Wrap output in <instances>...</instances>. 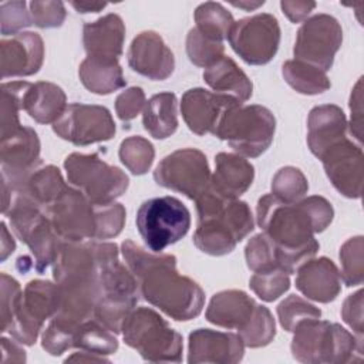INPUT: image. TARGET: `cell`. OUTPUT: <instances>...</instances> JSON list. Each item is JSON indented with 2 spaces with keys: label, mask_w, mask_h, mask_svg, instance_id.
I'll list each match as a JSON object with an SVG mask.
<instances>
[{
  "label": "cell",
  "mask_w": 364,
  "mask_h": 364,
  "mask_svg": "<svg viewBox=\"0 0 364 364\" xmlns=\"http://www.w3.org/2000/svg\"><path fill=\"white\" fill-rule=\"evenodd\" d=\"M80 324L54 316L41 336L43 348L51 355H61L74 347L75 334Z\"/></svg>",
  "instance_id": "cell-41"
},
{
  "label": "cell",
  "mask_w": 364,
  "mask_h": 364,
  "mask_svg": "<svg viewBox=\"0 0 364 364\" xmlns=\"http://www.w3.org/2000/svg\"><path fill=\"white\" fill-rule=\"evenodd\" d=\"M309 191L304 173L294 166L280 168L272 181V193L286 203L299 202Z\"/></svg>",
  "instance_id": "cell-40"
},
{
  "label": "cell",
  "mask_w": 364,
  "mask_h": 364,
  "mask_svg": "<svg viewBox=\"0 0 364 364\" xmlns=\"http://www.w3.org/2000/svg\"><path fill=\"white\" fill-rule=\"evenodd\" d=\"M230 4L233 7H239V9H243L246 11H252V10H256L257 7L263 6L264 1H230Z\"/></svg>",
  "instance_id": "cell-58"
},
{
  "label": "cell",
  "mask_w": 364,
  "mask_h": 364,
  "mask_svg": "<svg viewBox=\"0 0 364 364\" xmlns=\"http://www.w3.org/2000/svg\"><path fill=\"white\" fill-rule=\"evenodd\" d=\"M364 240L363 236L350 237L343 243L340 247V262H341V272L340 279L341 282L351 287L360 286L364 279Z\"/></svg>",
  "instance_id": "cell-39"
},
{
  "label": "cell",
  "mask_w": 364,
  "mask_h": 364,
  "mask_svg": "<svg viewBox=\"0 0 364 364\" xmlns=\"http://www.w3.org/2000/svg\"><path fill=\"white\" fill-rule=\"evenodd\" d=\"M282 75L293 90L304 95L323 94L331 87V82L323 70L299 60L284 61L282 65Z\"/></svg>",
  "instance_id": "cell-32"
},
{
  "label": "cell",
  "mask_w": 364,
  "mask_h": 364,
  "mask_svg": "<svg viewBox=\"0 0 364 364\" xmlns=\"http://www.w3.org/2000/svg\"><path fill=\"white\" fill-rule=\"evenodd\" d=\"M331 185L346 198L363 193V149L348 138L330 146L320 158Z\"/></svg>",
  "instance_id": "cell-17"
},
{
  "label": "cell",
  "mask_w": 364,
  "mask_h": 364,
  "mask_svg": "<svg viewBox=\"0 0 364 364\" xmlns=\"http://www.w3.org/2000/svg\"><path fill=\"white\" fill-rule=\"evenodd\" d=\"M67 188L61 172L54 165L38 166L36 171L30 173L26 183L18 192L26 193L31 198L38 206L47 208L53 203Z\"/></svg>",
  "instance_id": "cell-31"
},
{
  "label": "cell",
  "mask_w": 364,
  "mask_h": 364,
  "mask_svg": "<svg viewBox=\"0 0 364 364\" xmlns=\"http://www.w3.org/2000/svg\"><path fill=\"white\" fill-rule=\"evenodd\" d=\"M256 304L242 290H223L210 299L205 317L215 326L240 330L252 317Z\"/></svg>",
  "instance_id": "cell-25"
},
{
  "label": "cell",
  "mask_w": 364,
  "mask_h": 364,
  "mask_svg": "<svg viewBox=\"0 0 364 364\" xmlns=\"http://www.w3.org/2000/svg\"><path fill=\"white\" fill-rule=\"evenodd\" d=\"M245 256L247 267L252 272H263L277 267L276 262V245L264 235H255L245 247Z\"/></svg>",
  "instance_id": "cell-46"
},
{
  "label": "cell",
  "mask_w": 364,
  "mask_h": 364,
  "mask_svg": "<svg viewBox=\"0 0 364 364\" xmlns=\"http://www.w3.org/2000/svg\"><path fill=\"white\" fill-rule=\"evenodd\" d=\"M277 317L280 326L286 331L293 333L300 323L311 318H320L321 310L300 296L290 294L277 306Z\"/></svg>",
  "instance_id": "cell-42"
},
{
  "label": "cell",
  "mask_w": 364,
  "mask_h": 364,
  "mask_svg": "<svg viewBox=\"0 0 364 364\" xmlns=\"http://www.w3.org/2000/svg\"><path fill=\"white\" fill-rule=\"evenodd\" d=\"M0 23L3 36H16L33 24L26 1H4L0 4Z\"/></svg>",
  "instance_id": "cell-47"
},
{
  "label": "cell",
  "mask_w": 364,
  "mask_h": 364,
  "mask_svg": "<svg viewBox=\"0 0 364 364\" xmlns=\"http://www.w3.org/2000/svg\"><path fill=\"white\" fill-rule=\"evenodd\" d=\"M242 105L237 100L208 91L205 88H191L181 100V112L188 128L196 135L215 134L223 115Z\"/></svg>",
  "instance_id": "cell-18"
},
{
  "label": "cell",
  "mask_w": 364,
  "mask_h": 364,
  "mask_svg": "<svg viewBox=\"0 0 364 364\" xmlns=\"http://www.w3.org/2000/svg\"><path fill=\"white\" fill-rule=\"evenodd\" d=\"M293 333L291 354L300 363L343 364L363 354V340L337 323L311 318L300 323Z\"/></svg>",
  "instance_id": "cell-4"
},
{
  "label": "cell",
  "mask_w": 364,
  "mask_h": 364,
  "mask_svg": "<svg viewBox=\"0 0 364 364\" xmlns=\"http://www.w3.org/2000/svg\"><path fill=\"white\" fill-rule=\"evenodd\" d=\"M145 131L155 139L171 136L178 128V100L173 92L152 95L142 111Z\"/></svg>",
  "instance_id": "cell-30"
},
{
  "label": "cell",
  "mask_w": 364,
  "mask_h": 364,
  "mask_svg": "<svg viewBox=\"0 0 364 364\" xmlns=\"http://www.w3.org/2000/svg\"><path fill=\"white\" fill-rule=\"evenodd\" d=\"M74 347L104 357L117 351L118 340L112 331L105 328L95 318H90L80 324L75 334Z\"/></svg>",
  "instance_id": "cell-35"
},
{
  "label": "cell",
  "mask_w": 364,
  "mask_h": 364,
  "mask_svg": "<svg viewBox=\"0 0 364 364\" xmlns=\"http://www.w3.org/2000/svg\"><path fill=\"white\" fill-rule=\"evenodd\" d=\"M223 43L213 41L198 31V28L189 30L186 36V54L192 64L208 68L225 54Z\"/></svg>",
  "instance_id": "cell-44"
},
{
  "label": "cell",
  "mask_w": 364,
  "mask_h": 364,
  "mask_svg": "<svg viewBox=\"0 0 364 364\" xmlns=\"http://www.w3.org/2000/svg\"><path fill=\"white\" fill-rule=\"evenodd\" d=\"M341 317L357 334V338L363 340L364 318H363V290L361 289L350 294L344 300L341 307Z\"/></svg>",
  "instance_id": "cell-51"
},
{
  "label": "cell",
  "mask_w": 364,
  "mask_h": 364,
  "mask_svg": "<svg viewBox=\"0 0 364 364\" xmlns=\"http://www.w3.org/2000/svg\"><path fill=\"white\" fill-rule=\"evenodd\" d=\"M343 43V28L330 14L307 18L297 31L293 48L294 60L314 65L324 73L333 65L334 55Z\"/></svg>",
  "instance_id": "cell-13"
},
{
  "label": "cell",
  "mask_w": 364,
  "mask_h": 364,
  "mask_svg": "<svg viewBox=\"0 0 364 364\" xmlns=\"http://www.w3.org/2000/svg\"><path fill=\"white\" fill-rule=\"evenodd\" d=\"M274 131L276 119L269 108L239 105L223 115L213 135L226 141L235 152L257 158L273 142Z\"/></svg>",
  "instance_id": "cell-7"
},
{
  "label": "cell",
  "mask_w": 364,
  "mask_h": 364,
  "mask_svg": "<svg viewBox=\"0 0 364 364\" xmlns=\"http://www.w3.org/2000/svg\"><path fill=\"white\" fill-rule=\"evenodd\" d=\"M245 347L259 348L267 346L276 336V323L270 310L262 304H256L249 321L237 330Z\"/></svg>",
  "instance_id": "cell-37"
},
{
  "label": "cell",
  "mask_w": 364,
  "mask_h": 364,
  "mask_svg": "<svg viewBox=\"0 0 364 364\" xmlns=\"http://www.w3.org/2000/svg\"><path fill=\"white\" fill-rule=\"evenodd\" d=\"M146 104L145 92L141 87H131L122 91L115 100V112L124 122L134 119Z\"/></svg>",
  "instance_id": "cell-50"
},
{
  "label": "cell",
  "mask_w": 364,
  "mask_h": 364,
  "mask_svg": "<svg viewBox=\"0 0 364 364\" xmlns=\"http://www.w3.org/2000/svg\"><path fill=\"white\" fill-rule=\"evenodd\" d=\"M121 333L125 344L146 361H182V336L149 307L134 309Z\"/></svg>",
  "instance_id": "cell-5"
},
{
  "label": "cell",
  "mask_w": 364,
  "mask_h": 364,
  "mask_svg": "<svg viewBox=\"0 0 364 364\" xmlns=\"http://www.w3.org/2000/svg\"><path fill=\"white\" fill-rule=\"evenodd\" d=\"M30 16L33 24L41 28H53L60 27L67 16L65 6L63 1L46 0V1H31L28 4Z\"/></svg>",
  "instance_id": "cell-48"
},
{
  "label": "cell",
  "mask_w": 364,
  "mask_h": 364,
  "mask_svg": "<svg viewBox=\"0 0 364 364\" xmlns=\"http://www.w3.org/2000/svg\"><path fill=\"white\" fill-rule=\"evenodd\" d=\"M68 182L91 203H109L128 188L129 179L119 168L108 165L97 154H70L64 161Z\"/></svg>",
  "instance_id": "cell-9"
},
{
  "label": "cell",
  "mask_w": 364,
  "mask_h": 364,
  "mask_svg": "<svg viewBox=\"0 0 364 364\" xmlns=\"http://www.w3.org/2000/svg\"><path fill=\"white\" fill-rule=\"evenodd\" d=\"M232 50L250 65L267 64L280 44V26L274 16L259 13L235 21L229 36Z\"/></svg>",
  "instance_id": "cell-12"
},
{
  "label": "cell",
  "mask_w": 364,
  "mask_h": 364,
  "mask_svg": "<svg viewBox=\"0 0 364 364\" xmlns=\"http://www.w3.org/2000/svg\"><path fill=\"white\" fill-rule=\"evenodd\" d=\"M138 299V296L102 293L95 306L94 318L114 334H118L127 317L135 309Z\"/></svg>",
  "instance_id": "cell-33"
},
{
  "label": "cell",
  "mask_w": 364,
  "mask_h": 364,
  "mask_svg": "<svg viewBox=\"0 0 364 364\" xmlns=\"http://www.w3.org/2000/svg\"><path fill=\"white\" fill-rule=\"evenodd\" d=\"M16 249V242L11 237L7 226L1 222V250H0V260L4 262Z\"/></svg>",
  "instance_id": "cell-55"
},
{
  "label": "cell",
  "mask_w": 364,
  "mask_h": 364,
  "mask_svg": "<svg viewBox=\"0 0 364 364\" xmlns=\"http://www.w3.org/2000/svg\"><path fill=\"white\" fill-rule=\"evenodd\" d=\"M280 7L283 14L291 23H300L311 13V10L316 7V3L301 0H283L280 1Z\"/></svg>",
  "instance_id": "cell-53"
},
{
  "label": "cell",
  "mask_w": 364,
  "mask_h": 364,
  "mask_svg": "<svg viewBox=\"0 0 364 364\" xmlns=\"http://www.w3.org/2000/svg\"><path fill=\"white\" fill-rule=\"evenodd\" d=\"M78 13H97L107 7V3H98V1H71L70 3Z\"/></svg>",
  "instance_id": "cell-56"
},
{
  "label": "cell",
  "mask_w": 364,
  "mask_h": 364,
  "mask_svg": "<svg viewBox=\"0 0 364 364\" xmlns=\"http://www.w3.org/2000/svg\"><path fill=\"white\" fill-rule=\"evenodd\" d=\"M18 341L1 338V361L3 363H24L26 351L18 346Z\"/></svg>",
  "instance_id": "cell-54"
},
{
  "label": "cell",
  "mask_w": 364,
  "mask_h": 364,
  "mask_svg": "<svg viewBox=\"0 0 364 364\" xmlns=\"http://www.w3.org/2000/svg\"><path fill=\"white\" fill-rule=\"evenodd\" d=\"M53 131L61 139L85 146L111 139L115 135V122L105 107L74 102L65 107L53 124Z\"/></svg>",
  "instance_id": "cell-14"
},
{
  "label": "cell",
  "mask_w": 364,
  "mask_h": 364,
  "mask_svg": "<svg viewBox=\"0 0 364 364\" xmlns=\"http://www.w3.org/2000/svg\"><path fill=\"white\" fill-rule=\"evenodd\" d=\"M196 28L205 37L223 43L228 38L229 31L235 23L233 16L216 1H205L199 4L195 10Z\"/></svg>",
  "instance_id": "cell-34"
},
{
  "label": "cell",
  "mask_w": 364,
  "mask_h": 364,
  "mask_svg": "<svg viewBox=\"0 0 364 364\" xmlns=\"http://www.w3.org/2000/svg\"><path fill=\"white\" fill-rule=\"evenodd\" d=\"M78 75L82 85L98 95L111 94L127 84L118 60L87 57L80 64Z\"/></svg>",
  "instance_id": "cell-29"
},
{
  "label": "cell",
  "mask_w": 364,
  "mask_h": 364,
  "mask_svg": "<svg viewBox=\"0 0 364 364\" xmlns=\"http://www.w3.org/2000/svg\"><path fill=\"white\" fill-rule=\"evenodd\" d=\"M118 156L131 173L144 175L149 171L154 162L155 149L148 139L139 135H134L125 138L121 142Z\"/></svg>",
  "instance_id": "cell-38"
},
{
  "label": "cell",
  "mask_w": 364,
  "mask_h": 364,
  "mask_svg": "<svg viewBox=\"0 0 364 364\" xmlns=\"http://www.w3.org/2000/svg\"><path fill=\"white\" fill-rule=\"evenodd\" d=\"M361 80L358 78L355 87L353 88L350 97V109H351V121H350V132L351 135L361 144L363 141V88Z\"/></svg>",
  "instance_id": "cell-52"
},
{
  "label": "cell",
  "mask_w": 364,
  "mask_h": 364,
  "mask_svg": "<svg viewBox=\"0 0 364 364\" xmlns=\"http://www.w3.org/2000/svg\"><path fill=\"white\" fill-rule=\"evenodd\" d=\"M13 193L14 196L4 215L18 239L31 250L34 269L43 273L54 263L63 239L54 230L47 215L41 212V206L23 192Z\"/></svg>",
  "instance_id": "cell-6"
},
{
  "label": "cell",
  "mask_w": 364,
  "mask_h": 364,
  "mask_svg": "<svg viewBox=\"0 0 364 364\" xmlns=\"http://www.w3.org/2000/svg\"><path fill=\"white\" fill-rule=\"evenodd\" d=\"M256 218L263 233L276 245L277 267L290 274L314 257L320 247L314 233L331 223L333 210L318 195L286 203L267 193L257 200Z\"/></svg>",
  "instance_id": "cell-1"
},
{
  "label": "cell",
  "mask_w": 364,
  "mask_h": 364,
  "mask_svg": "<svg viewBox=\"0 0 364 364\" xmlns=\"http://www.w3.org/2000/svg\"><path fill=\"white\" fill-rule=\"evenodd\" d=\"M0 299H1V331L7 328L10 324L20 299H21V287L16 279L11 276L1 273L0 274Z\"/></svg>",
  "instance_id": "cell-49"
},
{
  "label": "cell",
  "mask_w": 364,
  "mask_h": 364,
  "mask_svg": "<svg viewBox=\"0 0 364 364\" xmlns=\"http://www.w3.org/2000/svg\"><path fill=\"white\" fill-rule=\"evenodd\" d=\"M245 344L239 334L198 328L189 334L188 363H222L242 361Z\"/></svg>",
  "instance_id": "cell-21"
},
{
  "label": "cell",
  "mask_w": 364,
  "mask_h": 364,
  "mask_svg": "<svg viewBox=\"0 0 364 364\" xmlns=\"http://www.w3.org/2000/svg\"><path fill=\"white\" fill-rule=\"evenodd\" d=\"M154 179L159 186L196 200L209 189L212 175L202 151L183 148L166 155L158 164L154 171Z\"/></svg>",
  "instance_id": "cell-11"
},
{
  "label": "cell",
  "mask_w": 364,
  "mask_h": 364,
  "mask_svg": "<svg viewBox=\"0 0 364 364\" xmlns=\"http://www.w3.org/2000/svg\"><path fill=\"white\" fill-rule=\"evenodd\" d=\"M44 43L33 31H23L0 43L1 77H28L43 65Z\"/></svg>",
  "instance_id": "cell-20"
},
{
  "label": "cell",
  "mask_w": 364,
  "mask_h": 364,
  "mask_svg": "<svg viewBox=\"0 0 364 364\" xmlns=\"http://www.w3.org/2000/svg\"><path fill=\"white\" fill-rule=\"evenodd\" d=\"M198 226L195 246L210 256H223L235 250L253 229L255 220L249 205L237 198H228L209 186L196 200Z\"/></svg>",
  "instance_id": "cell-3"
},
{
  "label": "cell",
  "mask_w": 364,
  "mask_h": 364,
  "mask_svg": "<svg viewBox=\"0 0 364 364\" xmlns=\"http://www.w3.org/2000/svg\"><path fill=\"white\" fill-rule=\"evenodd\" d=\"M68 361H78V363H101V361H108L105 357L102 355H97V354H92V353H88V351H84V350H80L78 353H74L73 355L67 357L65 358V363Z\"/></svg>",
  "instance_id": "cell-57"
},
{
  "label": "cell",
  "mask_w": 364,
  "mask_h": 364,
  "mask_svg": "<svg viewBox=\"0 0 364 364\" xmlns=\"http://www.w3.org/2000/svg\"><path fill=\"white\" fill-rule=\"evenodd\" d=\"M60 309V287L48 280H31L24 287L18 307L3 333L20 344L33 346L46 320L53 318Z\"/></svg>",
  "instance_id": "cell-10"
},
{
  "label": "cell",
  "mask_w": 364,
  "mask_h": 364,
  "mask_svg": "<svg viewBox=\"0 0 364 364\" xmlns=\"http://www.w3.org/2000/svg\"><path fill=\"white\" fill-rule=\"evenodd\" d=\"M30 82L27 81H10L1 84V100H0V128L1 139L16 132L21 124L18 111L23 109V95Z\"/></svg>",
  "instance_id": "cell-36"
},
{
  "label": "cell",
  "mask_w": 364,
  "mask_h": 364,
  "mask_svg": "<svg viewBox=\"0 0 364 364\" xmlns=\"http://www.w3.org/2000/svg\"><path fill=\"white\" fill-rule=\"evenodd\" d=\"M135 222L145 246L161 253L188 233L191 213L178 198L159 196L142 202Z\"/></svg>",
  "instance_id": "cell-8"
},
{
  "label": "cell",
  "mask_w": 364,
  "mask_h": 364,
  "mask_svg": "<svg viewBox=\"0 0 364 364\" xmlns=\"http://www.w3.org/2000/svg\"><path fill=\"white\" fill-rule=\"evenodd\" d=\"M128 65L142 77L164 81L173 73L175 58L171 48L155 31H142L128 48Z\"/></svg>",
  "instance_id": "cell-19"
},
{
  "label": "cell",
  "mask_w": 364,
  "mask_h": 364,
  "mask_svg": "<svg viewBox=\"0 0 364 364\" xmlns=\"http://www.w3.org/2000/svg\"><path fill=\"white\" fill-rule=\"evenodd\" d=\"M347 119L343 109L333 104L314 107L307 118V145L318 159L324 152L347 138Z\"/></svg>",
  "instance_id": "cell-23"
},
{
  "label": "cell",
  "mask_w": 364,
  "mask_h": 364,
  "mask_svg": "<svg viewBox=\"0 0 364 364\" xmlns=\"http://www.w3.org/2000/svg\"><path fill=\"white\" fill-rule=\"evenodd\" d=\"M203 80L215 92L229 95L242 104L252 97V81L230 57L223 55L205 68Z\"/></svg>",
  "instance_id": "cell-28"
},
{
  "label": "cell",
  "mask_w": 364,
  "mask_h": 364,
  "mask_svg": "<svg viewBox=\"0 0 364 364\" xmlns=\"http://www.w3.org/2000/svg\"><path fill=\"white\" fill-rule=\"evenodd\" d=\"M125 38V24L122 18L109 13L82 27V44L87 57L118 60L122 54Z\"/></svg>",
  "instance_id": "cell-24"
},
{
  "label": "cell",
  "mask_w": 364,
  "mask_h": 364,
  "mask_svg": "<svg viewBox=\"0 0 364 364\" xmlns=\"http://www.w3.org/2000/svg\"><path fill=\"white\" fill-rule=\"evenodd\" d=\"M296 287L307 299L318 303H330L341 291L340 272L327 257L310 259L296 272Z\"/></svg>",
  "instance_id": "cell-22"
},
{
  "label": "cell",
  "mask_w": 364,
  "mask_h": 364,
  "mask_svg": "<svg viewBox=\"0 0 364 364\" xmlns=\"http://www.w3.org/2000/svg\"><path fill=\"white\" fill-rule=\"evenodd\" d=\"M255 179L253 165L237 154L220 152L215 156L212 188L228 198H239Z\"/></svg>",
  "instance_id": "cell-26"
},
{
  "label": "cell",
  "mask_w": 364,
  "mask_h": 364,
  "mask_svg": "<svg viewBox=\"0 0 364 364\" xmlns=\"http://www.w3.org/2000/svg\"><path fill=\"white\" fill-rule=\"evenodd\" d=\"M46 215L63 240L81 242L84 239H94V203H91L81 191L67 186L64 192L46 208Z\"/></svg>",
  "instance_id": "cell-15"
},
{
  "label": "cell",
  "mask_w": 364,
  "mask_h": 364,
  "mask_svg": "<svg viewBox=\"0 0 364 364\" xmlns=\"http://www.w3.org/2000/svg\"><path fill=\"white\" fill-rule=\"evenodd\" d=\"M1 182L11 192H18L33 171L41 165L40 139L30 127H20L1 139Z\"/></svg>",
  "instance_id": "cell-16"
},
{
  "label": "cell",
  "mask_w": 364,
  "mask_h": 364,
  "mask_svg": "<svg viewBox=\"0 0 364 364\" xmlns=\"http://www.w3.org/2000/svg\"><path fill=\"white\" fill-rule=\"evenodd\" d=\"M61 87L47 81L28 84L23 95V109L38 124H54L67 107Z\"/></svg>",
  "instance_id": "cell-27"
},
{
  "label": "cell",
  "mask_w": 364,
  "mask_h": 364,
  "mask_svg": "<svg viewBox=\"0 0 364 364\" xmlns=\"http://www.w3.org/2000/svg\"><path fill=\"white\" fill-rule=\"evenodd\" d=\"M121 252L148 303L176 321H188L200 314L205 293L195 280L178 273L173 255L148 253L132 240H124Z\"/></svg>",
  "instance_id": "cell-2"
},
{
  "label": "cell",
  "mask_w": 364,
  "mask_h": 364,
  "mask_svg": "<svg viewBox=\"0 0 364 364\" xmlns=\"http://www.w3.org/2000/svg\"><path fill=\"white\" fill-rule=\"evenodd\" d=\"M95 212V233L94 239H111L121 233L127 212L121 203L109 202V203H94Z\"/></svg>",
  "instance_id": "cell-45"
},
{
  "label": "cell",
  "mask_w": 364,
  "mask_h": 364,
  "mask_svg": "<svg viewBox=\"0 0 364 364\" xmlns=\"http://www.w3.org/2000/svg\"><path fill=\"white\" fill-rule=\"evenodd\" d=\"M249 286L263 301H273L289 290L290 277L284 270L274 267L263 272H255L249 280Z\"/></svg>",
  "instance_id": "cell-43"
}]
</instances>
